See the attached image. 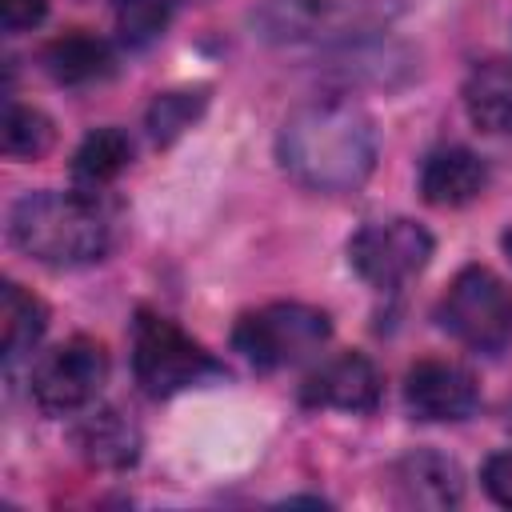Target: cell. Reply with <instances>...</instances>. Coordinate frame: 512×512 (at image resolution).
Wrapping results in <instances>:
<instances>
[{
    "instance_id": "obj_21",
    "label": "cell",
    "mask_w": 512,
    "mask_h": 512,
    "mask_svg": "<svg viewBox=\"0 0 512 512\" xmlns=\"http://www.w3.org/2000/svg\"><path fill=\"white\" fill-rule=\"evenodd\" d=\"M484 488L496 504L512 508V452H492L484 460Z\"/></svg>"
},
{
    "instance_id": "obj_19",
    "label": "cell",
    "mask_w": 512,
    "mask_h": 512,
    "mask_svg": "<svg viewBox=\"0 0 512 512\" xmlns=\"http://www.w3.org/2000/svg\"><path fill=\"white\" fill-rule=\"evenodd\" d=\"M52 148V120L36 108L8 104L4 116V156L12 160H36Z\"/></svg>"
},
{
    "instance_id": "obj_9",
    "label": "cell",
    "mask_w": 512,
    "mask_h": 512,
    "mask_svg": "<svg viewBox=\"0 0 512 512\" xmlns=\"http://www.w3.org/2000/svg\"><path fill=\"white\" fill-rule=\"evenodd\" d=\"M480 392L468 368L452 360H420L404 380V404L416 420H464Z\"/></svg>"
},
{
    "instance_id": "obj_3",
    "label": "cell",
    "mask_w": 512,
    "mask_h": 512,
    "mask_svg": "<svg viewBox=\"0 0 512 512\" xmlns=\"http://www.w3.org/2000/svg\"><path fill=\"white\" fill-rule=\"evenodd\" d=\"M132 372H136V384L156 400L224 376V368L212 360V352H204L188 332H180L168 316H156V312L136 316Z\"/></svg>"
},
{
    "instance_id": "obj_20",
    "label": "cell",
    "mask_w": 512,
    "mask_h": 512,
    "mask_svg": "<svg viewBox=\"0 0 512 512\" xmlns=\"http://www.w3.org/2000/svg\"><path fill=\"white\" fill-rule=\"evenodd\" d=\"M208 96L204 92H164L148 104V136L156 144H172L184 128H192L204 112Z\"/></svg>"
},
{
    "instance_id": "obj_10",
    "label": "cell",
    "mask_w": 512,
    "mask_h": 512,
    "mask_svg": "<svg viewBox=\"0 0 512 512\" xmlns=\"http://www.w3.org/2000/svg\"><path fill=\"white\" fill-rule=\"evenodd\" d=\"M304 404L340 408V412H372L380 404V372L368 356L340 352L304 380Z\"/></svg>"
},
{
    "instance_id": "obj_2",
    "label": "cell",
    "mask_w": 512,
    "mask_h": 512,
    "mask_svg": "<svg viewBox=\"0 0 512 512\" xmlns=\"http://www.w3.org/2000/svg\"><path fill=\"white\" fill-rule=\"evenodd\" d=\"M8 236L24 256L48 268L96 264L112 244V228L96 208V200H88L84 192H48V188L28 192L12 204Z\"/></svg>"
},
{
    "instance_id": "obj_8",
    "label": "cell",
    "mask_w": 512,
    "mask_h": 512,
    "mask_svg": "<svg viewBox=\"0 0 512 512\" xmlns=\"http://www.w3.org/2000/svg\"><path fill=\"white\" fill-rule=\"evenodd\" d=\"M104 376H108L104 348L96 340L76 336L68 344H56L32 364V400L48 416H68L100 392Z\"/></svg>"
},
{
    "instance_id": "obj_15",
    "label": "cell",
    "mask_w": 512,
    "mask_h": 512,
    "mask_svg": "<svg viewBox=\"0 0 512 512\" xmlns=\"http://www.w3.org/2000/svg\"><path fill=\"white\" fill-rule=\"evenodd\" d=\"M44 72L60 84H88V80H100L112 72V48L84 32V28H72L64 36H56L48 48H44Z\"/></svg>"
},
{
    "instance_id": "obj_11",
    "label": "cell",
    "mask_w": 512,
    "mask_h": 512,
    "mask_svg": "<svg viewBox=\"0 0 512 512\" xmlns=\"http://www.w3.org/2000/svg\"><path fill=\"white\" fill-rule=\"evenodd\" d=\"M396 492L404 504L412 508H456L464 496V476L460 464L444 452L432 448H416L396 464Z\"/></svg>"
},
{
    "instance_id": "obj_23",
    "label": "cell",
    "mask_w": 512,
    "mask_h": 512,
    "mask_svg": "<svg viewBox=\"0 0 512 512\" xmlns=\"http://www.w3.org/2000/svg\"><path fill=\"white\" fill-rule=\"evenodd\" d=\"M504 252H508V260H512V228L504 232Z\"/></svg>"
},
{
    "instance_id": "obj_4",
    "label": "cell",
    "mask_w": 512,
    "mask_h": 512,
    "mask_svg": "<svg viewBox=\"0 0 512 512\" xmlns=\"http://www.w3.org/2000/svg\"><path fill=\"white\" fill-rule=\"evenodd\" d=\"M328 332H332V324L320 308L280 300V304H264V308L240 316L232 344L256 368H288V364H300L304 356L320 352Z\"/></svg>"
},
{
    "instance_id": "obj_5",
    "label": "cell",
    "mask_w": 512,
    "mask_h": 512,
    "mask_svg": "<svg viewBox=\"0 0 512 512\" xmlns=\"http://www.w3.org/2000/svg\"><path fill=\"white\" fill-rule=\"evenodd\" d=\"M440 324L476 352H500L512 336V288L492 268L472 264L448 284Z\"/></svg>"
},
{
    "instance_id": "obj_13",
    "label": "cell",
    "mask_w": 512,
    "mask_h": 512,
    "mask_svg": "<svg viewBox=\"0 0 512 512\" xmlns=\"http://www.w3.org/2000/svg\"><path fill=\"white\" fill-rule=\"evenodd\" d=\"M464 108L476 128L492 136H512V64L484 60L464 80Z\"/></svg>"
},
{
    "instance_id": "obj_18",
    "label": "cell",
    "mask_w": 512,
    "mask_h": 512,
    "mask_svg": "<svg viewBox=\"0 0 512 512\" xmlns=\"http://www.w3.org/2000/svg\"><path fill=\"white\" fill-rule=\"evenodd\" d=\"M180 0H116V32L128 48L152 44L176 16Z\"/></svg>"
},
{
    "instance_id": "obj_14",
    "label": "cell",
    "mask_w": 512,
    "mask_h": 512,
    "mask_svg": "<svg viewBox=\"0 0 512 512\" xmlns=\"http://www.w3.org/2000/svg\"><path fill=\"white\" fill-rule=\"evenodd\" d=\"M80 456L96 468H128L140 452V432L116 412V408H96L88 412L76 432H72Z\"/></svg>"
},
{
    "instance_id": "obj_22",
    "label": "cell",
    "mask_w": 512,
    "mask_h": 512,
    "mask_svg": "<svg viewBox=\"0 0 512 512\" xmlns=\"http://www.w3.org/2000/svg\"><path fill=\"white\" fill-rule=\"evenodd\" d=\"M44 12H48V0H0L4 32H24V28L40 24Z\"/></svg>"
},
{
    "instance_id": "obj_17",
    "label": "cell",
    "mask_w": 512,
    "mask_h": 512,
    "mask_svg": "<svg viewBox=\"0 0 512 512\" xmlns=\"http://www.w3.org/2000/svg\"><path fill=\"white\" fill-rule=\"evenodd\" d=\"M44 324H48V312L32 292H24L20 284L0 288V340H4V360L8 364L20 360L24 352H32Z\"/></svg>"
},
{
    "instance_id": "obj_7",
    "label": "cell",
    "mask_w": 512,
    "mask_h": 512,
    "mask_svg": "<svg viewBox=\"0 0 512 512\" xmlns=\"http://www.w3.org/2000/svg\"><path fill=\"white\" fill-rule=\"evenodd\" d=\"M432 256V236L408 216L372 220L348 240V260L372 288H400Z\"/></svg>"
},
{
    "instance_id": "obj_6",
    "label": "cell",
    "mask_w": 512,
    "mask_h": 512,
    "mask_svg": "<svg viewBox=\"0 0 512 512\" xmlns=\"http://www.w3.org/2000/svg\"><path fill=\"white\" fill-rule=\"evenodd\" d=\"M372 24L364 0H264L252 12V28L268 44H324L348 40Z\"/></svg>"
},
{
    "instance_id": "obj_12",
    "label": "cell",
    "mask_w": 512,
    "mask_h": 512,
    "mask_svg": "<svg viewBox=\"0 0 512 512\" xmlns=\"http://www.w3.org/2000/svg\"><path fill=\"white\" fill-rule=\"evenodd\" d=\"M488 184V168L468 148H436L420 168V196L432 208L472 204Z\"/></svg>"
},
{
    "instance_id": "obj_1",
    "label": "cell",
    "mask_w": 512,
    "mask_h": 512,
    "mask_svg": "<svg viewBox=\"0 0 512 512\" xmlns=\"http://www.w3.org/2000/svg\"><path fill=\"white\" fill-rule=\"evenodd\" d=\"M276 156L308 192H356L376 168V124L352 100H308L284 116Z\"/></svg>"
},
{
    "instance_id": "obj_16",
    "label": "cell",
    "mask_w": 512,
    "mask_h": 512,
    "mask_svg": "<svg viewBox=\"0 0 512 512\" xmlns=\"http://www.w3.org/2000/svg\"><path fill=\"white\" fill-rule=\"evenodd\" d=\"M132 160V140L120 128H96L84 136V144L72 156V180L88 192L112 184Z\"/></svg>"
}]
</instances>
